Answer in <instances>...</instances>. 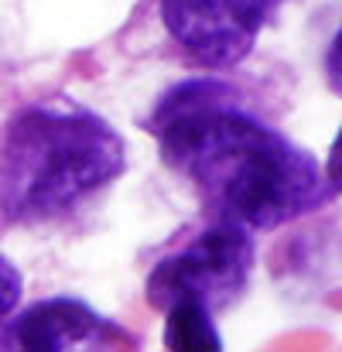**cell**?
I'll return each mask as SVG.
<instances>
[{"mask_svg": "<svg viewBox=\"0 0 342 352\" xmlns=\"http://www.w3.org/2000/svg\"><path fill=\"white\" fill-rule=\"evenodd\" d=\"M147 130L158 137L164 164L189 178L223 223L250 233L288 226L332 199L322 164L253 117L239 93L213 76L168 89Z\"/></svg>", "mask_w": 342, "mask_h": 352, "instance_id": "6da1fadb", "label": "cell"}, {"mask_svg": "<svg viewBox=\"0 0 342 352\" xmlns=\"http://www.w3.org/2000/svg\"><path fill=\"white\" fill-rule=\"evenodd\" d=\"M127 171V144L83 107L38 103L0 130V209L14 223H52Z\"/></svg>", "mask_w": 342, "mask_h": 352, "instance_id": "7a4b0ae2", "label": "cell"}, {"mask_svg": "<svg viewBox=\"0 0 342 352\" xmlns=\"http://www.w3.org/2000/svg\"><path fill=\"white\" fill-rule=\"evenodd\" d=\"M253 256L257 253L250 230L216 219L209 230L192 236L185 246L161 256L151 267L144 294L158 311L192 301L216 315L246 291L253 274Z\"/></svg>", "mask_w": 342, "mask_h": 352, "instance_id": "3957f363", "label": "cell"}, {"mask_svg": "<svg viewBox=\"0 0 342 352\" xmlns=\"http://www.w3.org/2000/svg\"><path fill=\"white\" fill-rule=\"evenodd\" d=\"M281 0H158L171 41L202 69H233L260 41Z\"/></svg>", "mask_w": 342, "mask_h": 352, "instance_id": "277c9868", "label": "cell"}, {"mask_svg": "<svg viewBox=\"0 0 342 352\" xmlns=\"http://www.w3.org/2000/svg\"><path fill=\"white\" fill-rule=\"evenodd\" d=\"M7 329L21 352H133V336L79 298H45Z\"/></svg>", "mask_w": 342, "mask_h": 352, "instance_id": "5b68a950", "label": "cell"}, {"mask_svg": "<svg viewBox=\"0 0 342 352\" xmlns=\"http://www.w3.org/2000/svg\"><path fill=\"white\" fill-rule=\"evenodd\" d=\"M164 349L168 352H223V336L209 308L182 301L164 308Z\"/></svg>", "mask_w": 342, "mask_h": 352, "instance_id": "8992f818", "label": "cell"}, {"mask_svg": "<svg viewBox=\"0 0 342 352\" xmlns=\"http://www.w3.org/2000/svg\"><path fill=\"white\" fill-rule=\"evenodd\" d=\"M21 291H24V280H21V270L0 253V322L17 308L21 301Z\"/></svg>", "mask_w": 342, "mask_h": 352, "instance_id": "52a82bcc", "label": "cell"}, {"mask_svg": "<svg viewBox=\"0 0 342 352\" xmlns=\"http://www.w3.org/2000/svg\"><path fill=\"white\" fill-rule=\"evenodd\" d=\"M325 79H329V86L336 93H342V24H339V31L332 34L329 52H325Z\"/></svg>", "mask_w": 342, "mask_h": 352, "instance_id": "ba28073f", "label": "cell"}, {"mask_svg": "<svg viewBox=\"0 0 342 352\" xmlns=\"http://www.w3.org/2000/svg\"><path fill=\"white\" fill-rule=\"evenodd\" d=\"M322 171H325V182H329L332 195H342V126L336 133V140H332V147H329V157H325Z\"/></svg>", "mask_w": 342, "mask_h": 352, "instance_id": "9c48e42d", "label": "cell"}]
</instances>
